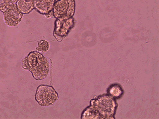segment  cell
<instances>
[{
    "label": "cell",
    "mask_w": 159,
    "mask_h": 119,
    "mask_svg": "<svg viewBox=\"0 0 159 119\" xmlns=\"http://www.w3.org/2000/svg\"><path fill=\"white\" fill-rule=\"evenodd\" d=\"M22 68L32 73L37 81L43 80L49 74L50 63L48 59L40 52L32 51L21 60Z\"/></svg>",
    "instance_id": "6da1fadb"
},
{
    "label": "cell",
    "mask_w": 159,
    "mask_h": 119,
    "mask_svg": "<svg viewBox=\"0 0 159 119\" xmlns=\"http://www.w3.org/2000/svg\"><path fill=\"white\" fill-rule=\"evenodd\" d=\"M35 100L42 107H49L55 104L59 98L57 92L52 86L40 85L38 86Z\"/></svg>",
    "instance_id": "7a4b0ae2"
},
{
    "label": "cell",
    "mask_w": 159,
    "mask_h": 119,
    "mask_svg": "<svg viewBox=\"0 0 159 119\" xmlns=\"http://www.w3.org/2000/svg\"><path fill=\"white\" fill-rule=\"evenodd\" d=\"M75 11V0H57L54 5L52 13L56 19L73 17Z\"/></svg>",
    "instance_id": "3957f363"
},
{
    "label": "cell",
    "mask_w": 159,
    "mask_h": 119,
    "mask_svg": "<svg viewBox=\"0 0 159 119\" xmlns=\"http://www.w3.org/2000/svg\"><path fill=\"white\" fill-rule=\"evenodd\" d=\"M75 20L73 17L68 19H56L53 31L54 37L58 42H61L73 28Z\"/></svg>",
    "instance_id": "277c9868"
},
{
    "label": "cell",
    "mask_w": 159,
    "mask_h": 119,
    "mask_svg": "<svg viewBox=\"0 0 159 119\" xmlns=\"http://www.w3.org/2000/svg\"><path fill=\"white\" fill-rule=\"evenodd\" d=\"M3 14L5 24L11 27L17 26L22 21L24 15L18 10L16 3L10 5Z\"/></svg>",
    "instance_id": "5b68a950"
},
{
    "label": "cell",
    "mask_w": 159,
    "mask_h": 119,
    "mask_svg": "<svg viewBox=\"0 0 159 119\" xmlns=\"http://www.w3.org/2000/svg\"><path fill=\"white\" fill-rule=\"evenodd\" d=\"M34 9L39 13L44 15L52 13L56 0H33Z\"/></svg>",
    "instance_id": "8992f818"
},
{
    "label": "cell",
    "mask_w": 159,
    "mask_h": 119,
    "mask_svg": "<svg viewBox=\"0 0 159 119\" xmlns=\"http://www.w3.org/2000/svg\"><path fill=\"white\" fill-rule=\"evenodd\" d=\"M16 4L18 10L23 15H28L34 9L33 0H18Z\"/></svg>",
    "instance_id": "52a82bcc"
},
{
    "label": "cell",
    "mask_w": 159,
    "mask_h": 119,
    "mask_svg": "<svg viewBox=\"0 0 159 119\" xmlns=\"http://www.w3.org/2000/svg\"><path fill=\"white\" fill-rule=\"evenodd\" d=\"M50 46V45L48 41L44 39L40 40L38 42L37 46L35 50L36 51L45 53L49 50Z\"/></svg>",
    "instance_id": "ba28073f"
},
{
    "label": "cell",
    "mask_w": 159,
    "mask_h": 119,
    "mask_svg": "<svg viewBox=\"0 0 159 119\" xmlns=\"http://www.w3.org/2000/svg\"><path fill=\"white\" fill-rule=\"evenodd\" d=\"M109 92L111 94L115 97H119L122 93L121 89L117 86L112 87L110 89Z\"/></svg>",
    "instance_id": "9c48e42d"
},
{
    "label": "cell",
    "mask_w": 159,
    "mask_h": 119,
    "mask_svg": "<svg viewBox=\"0 0 159 119\" xmlns=\"http://www.w3.org/2000/svg\"><path fill=\"white\" fill-rule=\"evenodd\" d=\"M11 4L8 0H0V11L4 13Z\"/></svg>",
    "instance_id": "30bf717a"
},
{
    "label": "cell",
    "mask_w": 159,
    "mask_h": 119,
    "mask_svg": "<svg viewBox=\"0 0 159 119\" xmlns=\"http://www.w3.org/2000/svg\"><path fill=\"white\" fill-rule=\"evenodd\" d=\"M17 1L18 0H8V1L12 4L16 3Z\"/></svg>",
    "instance_id": "8fae6325"
}]
</instances>
